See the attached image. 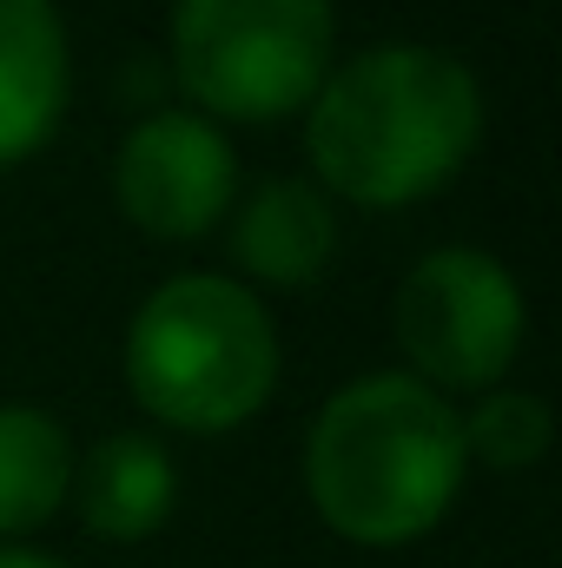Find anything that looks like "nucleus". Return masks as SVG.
<instances>
[{
	"label": "nucleus",
	"instance_id": "obj_7",
	"mask_svg": "<svg viewBox=\"0 0 562 568\" xmlns=\"http://www.w3.org/2000/svg\"><path fill=\"white\" fill-rule=\"evenodd\" d=\"M67 113V27L53 0H0V165L40 152Z\"/></svg>",
	"mask_w": 562,
	"mask_h": 568
},
{
	"label": "nucleus",
	"instance_id": "obj_1",
	"mask_svg": "<svg viewBox=\"0 0 562 568\" xmlns=\"http://www.w3.org/2000/svg\"><path fill=\"white\" fill-rule=\"evenodd\" d=\"M483 93L463 60L436 47H371L311 93V165L358 205L430 199L476 152Z\"/></svg>",
	"mask_w": 562,
	"mask_h": 568
},
{
	"label": "nucleus",
	"instance_id": "obj_2",
	"mask_svg": "<svg viewBox=\"0 0 562 568\" xmlns=\"http://www.w3.org/2000/svg\"><path fill=\"white\" fill-rule=\"evenodd\" d=\"M463 417L450 397L411 371H371L318 410L304 483L338 536L398 549L443 523L463 489Z\"/></svg>",
	"mask_w": 562,
	"mask_h": 568
},
{
	"label": "nucleus",
	"instance_id": "obj_9",
	"mask_svg": "<svg viewBox=\"0 0 562 568\" xmlns=\"http://www.w3.org/2000/svg\"><path fill=\"white\" fill-rule=\"evenodd\" d=\"M73 483H80L87 529L107 536V542L152 536L172 516V496H179L172 456L152 436H140V429H120V436L93 443V456H87V469H73Z\"/></svg>",
	"mask_w": 562,
	"mask_h": 568
},
{
	"label": "nucleus",
	"instance_id": "obj_6",
	"mask_svg": "<svg viewBox=\"0 0 562 568\" xmlns=\"http://www.w3.org/2000/svg\"><path fill=\"white\" fill-rule=\"evenodd\" d=\"M113 185H120V212L140 232H152V239H205L232 212L239 159H232L219 126H205L192 113H152L120 145Z\"/></svg>",
	"mask_w": 562,
	"mask_h": 568
},
{
	"label": "nucleus",
	"instance_id": "obj_12",
	"mask_svg": "<svg viewBox=\"0 0 562 568\" xmlns=\"http://www.w3.org/2000/svg\"><path fill=\"white\" fill-rule=\"evenodd\" d=\"M0 568H60V562H47V556H33V549H0Z\"/></svg>",
	"mask_w": 562,
	"mask_h": 568
},
{
	"label": "nucleus",
	"instance_id": "obj_4",
	"mask_svg": "<svg viewBox=\"0 0 562 568\" xmlns=\"http://www.w3.org/2000/svg\"><path fill=\"white\" fill-rule=\"evenodd\" d=\"M172 73L219 120H284L331 73V0H172Z\"/></svg>",
	"mask_w": 562,
	"mask_h": 568
},
{
	"label": "nucleus",
	"instance_id": "obj_3",
	"mask_svg": "<svg viewBox=\"0 0 562 568\" xmlns=\"http://www.w3.org/2000/svg\"><path fill=\"white\" fill-rule=\"evenodd\" d=\"M127 384L172 429L212 436L245 424L279 384V337L265 304L212 272L165 278L127 331Z\"/></svg>",
	"mask_w": 562,
	"mask_h": 568
},
{
	"label": "nucleus",
	"instance_id": "obj_5",
	"mask_svg": "<svg viewBox=\"0 0 562 568\" xmlns=\"http://www.w3.org/2000/svg\"><path fill=\"white\" fill-rule=\"evenodd\" d=\"M398 344L430 390H490L523 344V291L490 252H430L398 291Z\"/></svg>",
	"mask_w": 562,
	"mask_h": 568
},
{
	"label": "nucleus",
	"instance_id": "obj_8",
	"mask_svg": "<svg viewBox=\"0 0 562 568\" xmlns=\"http://www.w3.org/2000/svg\"><path fill=\"white\" fill-rule=\"evenodd\" d=\"M331 252H338V212L304 179H265L245 199L239 225H232L239 272L259 284H279V291H298V284L324 278Z\"/></svg>",
	"mask_w": 562,
	"mask_h": 568
},
{
	"label": "nucleus",
	"instance_id": "obj_11",
	"mask_svg": "<svg viewBox=\"0 0 562 568\" xmlns=\"http://www.w3.org/2000/svg\"><path fill=\"white\" fill-rule=\"evenodd\" d=\"M550 449V404L530 390H490L463 417V456H483L490 469H530Z\"/></svg>",
	"mask_w": 562,
	"mask_h": 568
},
{
	"label": "nucleus",
	"instance_id": "obj_10",
	"mask_svg": "<svg viewBox=\"0 0 562 568\" xmlns=\"http://www.w3.org/2000/svg\"><path fill=\"white\" fill-rule=\"evenodd\" d=\"M73 443L47 410H0V536L47 523L73 489Z\"/></svg>",
	"mask_w": 562,
	"mask_h": 568
}]
</instances>
